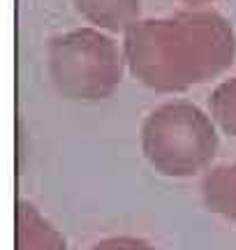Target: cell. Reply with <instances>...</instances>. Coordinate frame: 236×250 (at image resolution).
Wrapping results in <instances>:
<instances>
[{"mask_svg":"<svg viewBox=\"0 0 236 250\" xmlns=\"http://www.w3.org/2000/svg\"><path fill=\"white\" fill-rule=\"evenodd\" d=\"M127 70L155 93H183L227 72L236 56L229 21L213 9L137 21L123 33Z\"/></svg>","mask_w":236,"mask_h":250,"instance_id":"6da1fadb","label":"cell"},{"mask_svg":"<svg viewBox=\"0 0 236 250\" xmlns=\"http://www.w3.org/2000/svg\"><path fill=\"white\" fill-rule=\"evenodd\" d=\"M218 146L216 121L185 100L155 107L141 125L144 158L162 176L188 179L206 171Z\"/></svg>","mask_w":236,"mask_h":250,"instance_id":"7a4b0ae2","label":"cell"},{"mask_svg":"<svg viewBox=\"0 0 236 250\" xmlns=\"http://www.w3.org/2000/svg\"><path fill=\"white\" fill-rule=\"evenodd\" d=\"M46 67L54 88L67 100L98 102L114 95L123 81V46L100 28H79L51 37Z\"/></svg>","mask_w":236,"mask_h":250,"instance_id":"3957f363","label":"cell"},{"mask_svg":"<svg viewBox=\"0 0 236 250\" xmlns=\"http://www.w3.org/2000/svg\"><path fill=\"white\" fill-rule=\"evenodd\" d=\"M88 23L107 33H125L141 14V0H72Z\"/></svg>","mask_w":236,"mask_h":250,"instance_id":"277c9868","label":"cell"},{"mask_svg":"<svg viewBox=\"0 0 236 250\" xmlns=\"http://www.w3.org/2000/svg\"><path fill=\"white\" fill-rule=\"evenodd\" d=\"M17 250H67L63 234L30 202L17 204Z\"/></svg>","mask_w":236,"mask_h":250,"instance_id":"5b68a950","label":"cell"},{"mask_svg":"<svg viewBox=\"0 0 236 250\" xmlns=\"http://www.w3.org/2000/svg\"><path fill=\"white\" fill-rule=\"evenodd\" d=\"M201 199L211 213L236 225V160L220 165L204 176Z\"/></svg>","mask_w":236,"mask_h":250,"instance_id":"8992f818","label":"cell"},{"mask_svg":"<svg viewBox=\"0 0 236 250\" xmlns=\"http://www.w3.org/2000/svg\"><path fill=\"white\" fill-rule=\"evenodd\" d=\"M211 118L222 132L236 139V77L222 81L211 95Z\"/></svg>","mask_w":236,"mask_h":250,"instance_id":"52a82bcc","label":"cell"},{"mask_svg":"<svg viewBox=\"0 0 236 250\" xmlns=\"http://www.w3.org/2000/svg\"><path fill=\"white\" fill-rule=\"evenodd\" d=\"M88 250H155V246L137 236H111V239L98 241Z\"/></svg>","mask_w":236,"mask_h":250,"instance_id":"ba28073f","label":"cell"},{"mask_svg":"<svg viewBox=\"0 0 236 250\" xmlns=\"http://www.w3.org/2000/svg\"><path fill=\"white\" fill-rule=\"evenodd\" d=\"M181 2L192 5V7H199V5H209V2H213V0H181Z\"/></svg>","mask_w":236,"mask_h":250,"instance_id":"9c48e42d","label":"cell"}]
</instances>
